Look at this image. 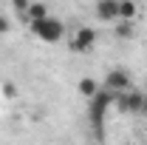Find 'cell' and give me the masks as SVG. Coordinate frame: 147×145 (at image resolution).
Returning <instances> with one entry per match:
<instances>
[{
    "label": "cell",
    "instance_id": "cell-7",
    "mask_svg": "<svg viewBox=\"0 0 147 145\" xmlns=\"http://www.w3.org/2000/svg\"><path fill=\"white\" fill-rule=\"evenodd\" d=\"M51 12H48V6L42 3V0H31V6H28V12L23 14V23L26 26H31V23H37V20H42V17H48Z\"/></svg>",
    "mask_w": 147,
    "mask_h": 145
},
{
    "label": "cell",
    "instance_id": "cell-8",
    "mask_svg": "<svg viewBox=\"0 0 147 145\" xmlns=\"http://www.w3.org/2000/svg\"><path fill=\"white\" fill-rule=\"evenodd\" d=\"M139 17V3L136 0H119V20H136Z\"/></svg>",
    "mask_w": 147,
    "mask_h": 145
},
{
    "label": "cell",
    "instance_id": "cell-5",
    "mask_svg": "<svg viewBox=\"0 0 147 145\" xmlns=\"http://www.w3.org/2000/svg\"><path fill=\"white\" fill-rule=\"evenodd\" d=\"M102 88L113 91V94L130 91L133 88V77H130V71H125V68H110V71L105 74V80H102Z\"/></svg>",
    "mask_w": 147,
    "mask_h": 145
},
{
    "label": "cell",
    "instance_id": "cell-11",
    "mask_svg": "<svg viewBox=\"0 0 147 145\" xmlns=\"http://www.w3.org/2000/svg\"><path fill=\"white\" fill-rule=\"evenodd\" d=\"M28 6H31V0H11V9H14V14L23 20V14L28 12Z\"/></svg>",
    "mask_w": 147,
    "mask_h": 145
},
{
    "label": "cell",
    "instance_id": "cell-6",
    "mask_svg": "<svg viewBox=\"0 0 147 145\" xmlns=\"http://www.w3.org/2000/svg\"><path fill=\"white\" fill-rule=\"evenodd\" d=\"M93 14L102 23H116L119 20V0H96Z\"/></svg>",
    "mask_w": 147,
    "mask_h": 145
},
{
    "label": "cell",
    "instance_id": "cell-3",
    "mask_svg": "<svg viewBox=\"0 0 147 145\" xmlns=\"http://www.w3.org/2000/svg\"><path fill=\"white\" fill-rule=\"evenodd\" d=\"M113 97H116V94L108 91V88H99L93 97H88V114H91V122H93V125H102L108 108L113 105Z\"/></svg>",
    "mask_w": 147,
    "mask_h": 145
},
{
    "label": "cell",
    "instance_id": "cell-2",
    "mask_svg": "<svg viewBox=\"0 0 147 145\" xmlns=\"http://www.w3.org/2000/svg\"><path fill=\"white\" fill-rule=\"evenodd\" d=\"M113 105L122 111V114H147V94L142 91H119L113 97Z\"/></svg>",
    "mask_w": 147,
    "mask_h": 145
},
{
    "label": "cell",
    "instance_id": "cell-13",
    "mask_svg": "<svg viewBox=\"0 0 147 145\" xmlns=\"http://www.w3.org/2000/svg\"><path fill=\"white\" fill-rule=\"evenodd\" d=\"M9 29H11V20L6 14H0V34H9Z\"/></svg>",
    "mask_w": 147,
    "mask_h": 145
},
{
    "label": "cell",
    "instance_id": "cell-10",
    "mask_svg": "<svg viewBox=\"0 0 147 145\" xmlns=\"http://www.w3.org/2000/svg\"><path fill=\"white\" fill-rule=\"evenodd\" d=\"M113 34L119 37V40H130V37H133V20H116Z\"/></svg>",
    "mask_w": 147,
    "mask_h": 145
},
{
    "label": "cell",
    "instance_id": "cell-9",
    "mask_svg": "<svg viewBox=\"0 0 147 145\" xmlns=\"http://www.w3.org/2000/svg\"><path fill=\"white\" fill-rule=\"evenodd\" d=\"M76 88H79V94H82V97H93V94H96V91L102 88V83H96V80H93V77H82V80H79V85H76Z\"/></svg>",
    "mask_w": 147,
    "mask_h": 145
},
{
    "label": "cell",
    "instance_id": "cell-4",
    "mask_svg": "<svg viewBox=\"0 0 147 145\" xmlns=\"http://www.w3.org/2000/svg\"><path fill=\"white\" fill-rule=\"evenodd\" d=\"M96 29H91V26H79L76 31L71 34V40H68V49H71L74 54H85V51H91L93 46H96Z\"/></svg>",
    "mask_w": 147,
    "mask_h": 145
},
{
    "label": "cell",
    "instance_id": "cell-12",
    "mask_svg": "<svg viewBox=\"0 0 147 145\" xmlns=\"http://www.w3.org/2000/svg\"><path fill=\"white\" fill-rule=\"evenodd\" d=\"M3 94H6L9 100H14V97H17V85H14V83H6V85H3Z\"/></svg>",
    "mask_w": 147,
    "mask_h": 145
},
{
    "label": "cell",
    "instance_id": "cell-1",
    "mask_svg": "<svg viewBox=\"0 0 147 145\" xmlns=\"http://www.w3.org/2000/svg\"><path fill=\"white\" fill-rule=\"evenodd\" d=\"M28 29H31V34H34L37 40H42V43H59V40L65 37V23L59 17H54V14L31 23Z\"/></svg>",
    "mask_w": 147,
    "mask_h": 145
}]
</instances>
